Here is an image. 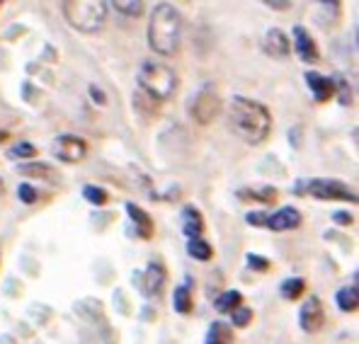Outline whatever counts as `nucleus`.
I'll return each mask as SVG.
<instances>
[{
    "mask_svg": "<svg viewBox=\"0 0 359 344\" xmlns=\"http://www.w3.org/2000/svg\"><path fill=\"white\" fill-rule=\"evenodd\" d=\"M90 97H93L97 104H107V95H104L102 88H97V85H90Z\"/></svg>",
    "mask_w": 359,
    "mask_h": 344,
    "instance_id": "nucleus-34",
    "label": "nucleus"
},
{
    "mask_svg": "<svg viewBox=\"0 0 359 344\" xmlns=\"http://www.w3.org/2000/svg\"><path fill=\"white\" fill-rule=\"evenodd\" d=\"M335 303L337 308L342 310V313H355L359 308V291H357V284H347V287H342L340 291L335 294Z\"/></svg>",
    "mask_w": 359,
    "mask_h": 344,
    "instance_id": "nucleus-17",
    "label": "nucleus"
},
{
    "mask_svg": "<svg viewBox=\"0 0 359 344\" xmlns=\"http://www.w3.org/2000/svg\"><path fill=\"white\" fill-rule=\"evenodd\" d=\"M112 8L119 10V13L126 15V18H141L146 5L141 3V0H114Z\"/></svg>",
    "mask_w": 359,
    "mask_h": 344,
    "instance_id": "nucleus-25",
    "label": "nucleus"
},
{
    "mask_svg": "<svg viewBox=\"0 0 359 344\" xmlns=\"http://www.w3.org/2000/svg\"><path fill=\"white\" fill-rule=\"evenodd\" d=\"M252 317H255V313L250 308H245V305H241V308H236L231 313V322H233V327H248Z\"/></svg>",
    "mask_w": 359,
    "mask_h": 344,
    "instance_id": "nucleus-29",
    "label": "nucleus"
},
{
    "mask_svg": "<svg viewBox=\"0 0 359 344\" xmlns=\"http://www.w3.org/2000/svg\"><path fill=\"white\" fill-rule=\"evenodd\" d=\"M262 46H265V51L272 58H287L289 54H292V41H289V36L284 34L279 27H269L267 29Z\"/></svg>",
    "mask_w": 359,
    "mask_h": 344,
    "instance_id": "nucleus-14",
    "label": "nucleus"
},
{
    "mask_svg": "<svg viewBox=\"0 0 359 344\" xmlns=\"http://www.w3.org/2000/svg\"><path fill=\"white\" fill-rule=\"evenodd\" d=\"M245 221L250 226H255V228H262V226H267V214L265 211H250V214L245 216Z\"/></svg>",
    "mask_w": 359,
    "mask_h": 344,
    "instance_id": "nucleus-32",
    "label": "nucleus"
},
{
    "mask_svg": "<svg viewBox=\"0 0 359 344\" xmlns=\"http://www.w3.org/2000/svg\"><path fill=\"white\" fill-rule=\"evenodd\" d=\"M126 214H129V219L134 221L136 235H139L141 240H151L153 233H156V223H153L149 211H144L141 206H136L134 201H126Z\"/></svg>",
    "mask_w": 359,
    "mask_h": 344,
    "instance_id": "nucleus-13",
    "label": "nucleus"
},
{
    "mask_svg": "<svg viewBox=\"0 0 359 344\" xmlns=\"http://www.w3.org/2000/svg\"><path fill=\"white\" fill-rule=\"evenodd\" d=\"M219 112H221L219 92L214 90V85H204L194 95L192 104H189V114H192V119L197 121L199 126H209L211 121L219 116Z\"/></svg>",
    "mask_w": 359,
    "mask_h": 344,
    "instance_id": "nucleus-6",
    "label": "nucleus"
},
{
    "mask_svg": "<svg viewBox=\"0 0 359 344\" xmlns=\"http://www.w3.org/2000/svg\"><path fill=\"white\" fill-rule=\"evenodd\" d=\"M297 192H306L309 197L320 201H350V204H357L355 189H350V184L335 177H313L304 187H297Z\"/></svg>",
    "mask_w": 359,
    "mask_h": 344,
    "instance_id": "nucleus-5",
    "label": "nucleus"
},
{
    "mask_svg": "<svg viewBox=\"0 0 359 344\" xmlns=\"http://www.w3.org/2000/svg\"><path fill=\"white\" fill-rule=\"evenodd\" d=\"M134 107L139 109V112H146V114H158L161 109H158V99L149 97L146 92H134Z\"/></svg>",
    "mask_w": 359,
    "mask_h": 344,
    "instance_id": "nucleus-26",
    "label": "nucleus"
},
{
    "mask_svg": "<svg viewBox=\"0 0 359 344\" xmlns=\"http://www.w3.org/2000/svg\"><path fill=\"white\" fill-rule=\"evenodd\" d=\"M306 83H309V90L313 95L316 102H328V99L335 97V85H332V78L323 76L318 71H306Z\"/></svg>",
    "mask_w": 359,
    "mask_h": 344,
    "instance_id": "nucleus-12",
    "label": "nucleus"
},
{
    "mask_svg": "<svg viewBox=\"0 0 359 344\" xmlns=\"http://www.w3.org/2000/svg\"><path fill=\"white\" fill-rule=\"evenodd\" d=\"M5 192V182H3V177H0V194Z\"/></svg>",
    "mask_w": 359,
    "mask_h": 344,
    "instance_id": "nucleus-37",
    "label": "nucleus"
},
{
    "mask_svg": "<svg viewBox=\"0 0 359 344\" xmlns=\"http://www.w3.org/2000/svg\"><path fill=\"white\" fill-rule=\"evenodd\" d=\"M265 5H267V8H272V10H279V13L292 8V3H289V0H282V3H279V0H265Z\"/></svg>",
    "mask_w": 359,
    "mask_h": 344,
    "instance_id": "nucleus-35",
    "label": "nucleus"
},
{
    "mask_svg": "<svg viewBox=\"0 0 359 344\" xmlns=\"http://www.w3.org/2000/svg\"><path fill=\"white\" fill-rule=\"evenodd\" d=\"M241 305H243V294H241V291H224V294L214 301L216 313H221V315L233 313V310L241 308Z\"/></svg>",
    "mask_w": 359,
    "mask_h": 344,
    "instance_id": "nucleus-21",
    "label": "nucleus"
},
{
    "mask_svg": "<svg viewBox=\"0 0 359 344\" xmlns=\"http://www.w3.org/2000/svg\"><path fill=\"white\" fill-rule=\"evenodd\" d=\"M51 153H54V158H59L61 163H81L83 158L88 156V141L81 139V136L63 134L54 141Z\"/></svg>",
    "mask_w": 359,
    "mask_h": 344,
    "instance_id": "nucleus-7",
    "label": "nucleus"
},
{
    "mask_svg": "<svg viewBox=\"0 0 359 344\" xmlns=\"http://www.w3.org/2000/svg\"><path fill=\"white\" fill-rule=\"evenodd\" d=\"M229 129L248 146H260L272 131V114L262 102L250 97H233L229 104Z\"/></svg>",
    "mask_w": 359,
    "mask_h": 344,
    "instance_id": "nucleus-1",
    "label": "nucleus"
},
{
    "mask_svg": "<svg viewBox=\"0 0 359 344\" xmlns=\"http://www.w3.org/2000/svg\"><path fill=\"white\" fill-rule=\"evenodd\" d=\"M182 39V15L175 5L158 3L151 13L149 44L158 56H172Z\"/></svg>",
    "mask_w": 359,
    "mask_h": 344,
    "instance_id": "nucleus-2",
    "label": "nucleus"
},
{
    "mask_svg": "<svg viewBox=\"0 0 359 344\" xmlns=\"http://www.w3.org/2000/svg\"><path fill=\"white\" fill-rule=\"evenodd\" d=\"M332 221H335L337 226H352L355 223V216H352L350 211H335V214H332Z\"/></svg>",
    "mask_w": 359,
    "mask_h": 344,
    "instance_id": "nucleus-33",
    "label": "nucleus"
},
{
    "mask_svg": "<svg viewBox=\"0 0 359 344\" xmlns=\"http://www.w3.org/2000/svg\"><path fill=\"white\" fill-rule=\"evenodd\" d=\"M238 199L272 204V201H277V189H274L272 184H265V187H260V189H238Z\"/></svg>",
    "mask_w": 359,
    "mask_h": 344,
    "instance_id": "nucleus-20",
    "label": "nucleus"
},
{
    "mask_svg": "<svg viewBox=\"0 0 359 344\" xmlns=\"http://www.w3.org/2000/svg\"><path fill=\"white\" fill-rule=\"evenodd\" d=\"M8 139V131H0V141H5Z\"/></svg>",
    "mask_w": 359,
    "mask_h": 344,
    "instance_id": "nucleus-36",
    "label": "nucleus"
},
{
    "mask_svg": "<svg viewBox=\"0 0 359 344\" xmlns=\"http://www.w3.org/2000/svg\"><path fill=\"white\" fill-rule=\"evenodd\" d=\"M332 85H335V95H340V104L347 107V104L352 102V90L347 85V81H342L340 76H335L332 78Z\"/></svg>",
    "mask_w": 359,
    "mask_h": 344,
    "instance_id": "nucleus-28",
    "label": "nucleus"
},
{
    "mask_svg": "<svg viewBox=\"0 0 359 344\" xmlns=\"http://www.w3.org/2000/svg\"><path fill=\"white\" fill-rule=\"evenodd\" d=\"M36 156V146L29 144V141H20V144L8 148V158L10 160H29V158Z\"/></svg>",
    "mask_w": 359,
    "mask_h": 344,
    "instance_id": "nucleus-24",
    "label": "nucleus"
},
{
    "mask_svg": "<svg viewBox=\"0 0 359 344\" xmlns=\"http://www.w3.org/2000/svg\"><path fill=\"white\" fill-rule=\"evenodd\" d=\"M15 170H18V174H22V177L44 179V182H59V172H56L54 165H49V163H36V160L20 163Z\"/></svg>",
    "mask_w": 359,
    "mask_h": 344,
    "instance_id": "nucleus-15",
    "label": "nucleus"
},
{
    "mask_svg": "<svg viewBox=\"0 0 359 344\" xmlns=\"http://www.w3.org/2000/svg\"><path fill=\"white\" fill-rule=\"evenodd\" d=\"M134 279L139 282V289L144 291V296H161L168 282V272L163 262H153L146 267V272H136Z\"/></svg>",
    "mask_w": 359,
    "mask_h": 344,
    "instance_id": "nucleus-8",
    "label": "nucleus"
},
{
    "mask_svg": "<svg viewBox=\"0 0 359 344\" xmlns=\"http://www.w3.org/2000/svg\"><path fill=\"white\" fill-rule=\"evenodd\" d=\"M18 197H20V201H22V204L32 206V204H36L39 194H36V189L32 187V184H20V187H18Z\"/></svg>",
    "mask_w": 359,
    "mask_h": 344,
    "instance_id": "nucleus-31",
    "label": "nucleus"
},
{
    "mask_svg": "<svg viewBox=\"0 0 359 344\" xmlns=\"http://www.w3.org/2000/svg\"><path fill=\"white\" fill-rule=\"evenodd\" d=\"M136 81H139V85H141V92H146L149 97L158 99V102L172 97L177 90L175 71H172L170 66H165V63L156 61V58H146V61L141 63L139 73H136Z\"/></svg>",
    "mask_w": 359,
    "mask_h": 344,
    "instance_id": "nucleus-4",
    "label": "nucleus"
},
{
    "mask_svg": "<svg viewBox=\"0 0 359 344\" xmlns=\"http://www.w3.org/2000/svg\"><path fill=\"white\" fill-rule=\"evenodd\" d=\"M192 308H194V301H192V289H189V284L175 287V291H172V310L180 315H189Z\"/></svg>",
    "mask_w": 359,
    "mask_h": 344,
    "instance_id": "nucleus-18",
    "label": "nucleus"
},
{
    "mask_svg": "<svg viewBox=\"0 0 359 344\" xmlns=\"http://www.w3.org/2000/svg\"><path fill=\"white\" fill-rule=\"evenodd\" d=\"M204 344H233V330H231V325H226L221 320L211 322Z\"/></svg>",
    "mask_w": 359,
    "mask_h": 344,
    "instance_id": "nucleus-19",
    "label": "nucleus"
},
{
    "mask_svg": "<svg viewBox=\"0 0 359 344\" xmlns=\"http://www.w3.org/2000/svg\"><path fill=\"white\" fill-rule=\"evenodd\" d=\"M279 294H282L284 301H299L306 294V282L301 277L284 279L282 287H279Z\"/></svg>",
    "mask_w": 359,
    "mask_h": 344,
    "instance_id": "nucleus-22",
    "label": "nucleus"
},
{
    "mask_svg": "<svg viewBox=\"0 0 359 344\" xmlns=\"http://www.w3.org/2000/svg\"><path fill=\"white\" fill-rule=\"evenodd\" d=\"M323 325H325L323 303H320L318 296H311L299 310V327L306 332V335H313V332H318Z\"/></svg>",
    "mask_w": 359,
    "mask_h": 344,
    "instance_id": "nucleus-9",
    "label": "nucleus"
},
{
    "mask_svg": "<svg viewBox=\"0 0 359 344\" xmlns=\"http://www.w3.org/2000/svg\"><path fill=\"white\" fill-rule=\"evenodd\" d=\"M83 197H86V201H90L93 206H104L109 201V194L104 192L102 187H95V184H88V187L83 189Z\"/></svg>",
    "mask_w": 359,
    "mask_h": 344,
    "instance_id": "nucleus-27",
    "label": "nucleus"
},
{
    "mask_svg": "<svg viewBox=\"0 0 359 344\" xmlns=\"http://www.w3.org/2000/svg\"><path fill=\"white\" fill-rule=\"evenodd\" d=\"M180 221H182V233L189 238V240H192V238H202L204 216H202V211H199L197 206H184Z\"/></svg>",
    "mask_w": 359,
    "mask_h": 344,
    "instance_id": "nucleus-16",
    "label": "nucleus"
},
{
    "mask_svg": "<svg viewBox=\"0 0 359 344\" xmlns=\"http://www.w3.org/2000/svg\"><path fill=\"white\" fill-rule=\"evenodd\" d=\"M304 223V216L299 209L294 206H284V209L274 211L272 216H267V228L274 233H284V231H297Z\"/></svg>",
    "mask_w": 359,
    "mask_h": 344,
    "instance_id": "nucleus-11",
    "label": "nucleus"
},
{
    "mask_svg": "<svg viewBox=\"0 0 359 344\" xmlns=\"http://www.w3.org/2000/svg\"><path fill=\"white\" fill-rule=\"evenodd\" d=\"M187 255L199 259V262H209V259L214 257V247H211L204 238H192V240L187 242Z\"/></svg>",
    "mask_w": 359,
    "mask_h": 344,
    "instance_id": "nucleus-23",
    "label": "nucleus"
},
{
    "mask_svg": "<svg viewBox=\"0 0 359 344\" xmlns=\"http://www.w3.org/2000/svg\"><path fill=\"white\" fill-rule=\"evenodd\" d=\"M245 262H248V267L250 269H255V272H269L272 269V262H269L267 257H262V255H245Z\"/></svg>",
    "mask_w": 359,
    "mask_h": 344,
    "instance_id": "nucleus-30",
    "label": "nucleus"
},
{
    "mask_svg": "<svg viewBox=\"0 0 359 344\" xmlns=\"http://www.w3.org/2000/svg\"><path fill=\"white\" fill-rule=\"evenodd\" d=\"M107 3L102 0H63L61 13L66 22L73 29L83 32V34H93L100 32L107 22Z\"/></svg>",
    "mask_w": 359,
    "mask_h": 344,
    "instance_id": "nucleus-3",
    "label": "nucleus"
},
{
    "mask_svg": "<svg viewBox=\"0 0 359 344\" xmlns=\"http://www.w3.org/2000/svg\"><path fill=\"white\" fill-rule=\"evenodd\" d=\"M294 34V49H297L299 58L304 63H309V66H313V63H318L320 58V51H318V44H316V39L311 36V32L304 27V25H297V27L292 29Z\"/></svg>",
    "mask_w": 359,
    "mask_h": 344,
    "instance_id": "nucleus-10",
    "label": "nucleus"
}]
</instances>
